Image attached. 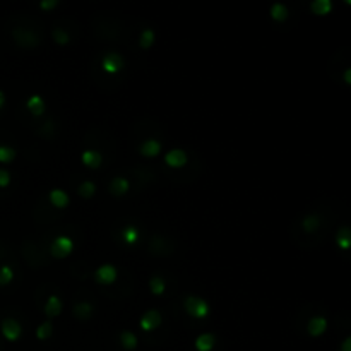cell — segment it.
I'll return each instance as SVG.
<instances>
[{"instance_id":"15","label":"cell","mask_w":351,"mask_h":351,"mask_svg":"<svg viewBox=\"0 0 351 351\" xmlns=\"http://www.w3.org/2000/svg\"><path fill=\"white\" fill-rule=\"evenodd\" d=\"M60 312H62V302H60L58 297H55V295H53V297H50L48 302H46L45 313L48 317H57Z\"/></svg>"},{"instance_id":"23","label":"cell","mask_w":351,"mask_h":351,"mask_svg":"<svg viewBox=\"0 0 351 351\" xmlns=\"http://www.w3.org/2000/svg\"><path fill=\"white\" fill-rule=\"evenodd\" d=\"M336 242H338V245L343 250H348L349 249V230H348V228H343V230L338 233V237H336Z\"/></svg>"},{"instance_id":"13","label":"cell","mask_w":351,"mask_h":351,"mask_svg":"<svg viewBox=\"0 0 351 351\" xmlns=\"http://www.w3.org/2000/svg\"><path fill=\"white\" fill-rule=\"evenodd\" d=\"M129 180L127 179H124V177H116V179L111 180V184H110V192L113 195H124V194H127V190H129Z\"/></svg>"},{"instance_id":"19","label":"cell","mask_w":351,"mask_h":351,"mask_svg":"<svg viewBox=\"0 0 351 351\" xmlns=\"http://www.w3.org/2000/svg\"><path fill=\"white\" fill-rule=\"evenodd\" d=\"M91 312H93V307L87 302H81L74 307V313H76V317H79V319H87L91 315Z\"/></svg>"},{"instance_id":"30","label":"cell","mask_w":351,"mask_h":351,"mask_svg":"<svg viewBox=\"0 0 351 351\" xmlns=\"http://www.w3.org/2000/svg\"><path fill=\"white\" fill-rule=\"evenodd\" d=\"M11 184V173L7 170H0V187H7Z\"/></svg>"},{"instance_id":"29","label":"cell","mask_w":351,"mask_h":351,"mask_svg":"<svg viewBox=\"0 0 351 351\" xmlns=\"http://www.w3.org/2000/svg\"><path fill=\"white\" fill-rule=\"evenodd\" d=\"M53 38H55V41H57L58 45H67L69 43V35L64 30H60V27H57V30L53 31Z\"/></svg>"},{"instance_id":"3","label":"cell","mask_w":351,"mask_h":351,"mask_svg":"<svg viewBox=\"0 0 351 351\" xmlns=\"http://www.w3.org/2000/svg\"><path fill=\"white\" fill-rule=\"evenodd\" d=\"M101 67L106 74H116L124 69V58L116 53H108L101 62Z\"/></svg>"},{"instance_id":"25","label":"cell","mask_w":351,"mask_h":351,"mask_svg":"<svg viewBox=\"0 0 351 351\" xmlns=\"http://www.w3.org/2000/svg\"><path fill=\"white\" fill-rule=\"evenodd\" d=\"M139 43H140L142 48H149V46L154 43V31L153 30H144L142 35H140Z\"/></svg>"},{"instance_id":"14","label":"cell","mask_w":351,"mask_h":351,"mask_svg":"<svg viewBox=\"0 0 351 351\" xmlns=\"http://www.w3.org/2000/svg\"><path fill=\"white\" fill-rule=\"evenodd\" d=\"M50 202L55 206V208H67L69 204V195L65 194L64 190L55 189L50 192Z\"/></svg>"},{"instance_id":"7","label":"cell","mask_w":351,"mask_h":351,"mask_svg":"<svg viewBox=\"0 0 351 351\" xmlns=\"http://www.w3.org/2000/svg\"><path fill=\"white\" fill-rule=\"evenodd\" d=\"M96 281L101 284H111L116 279V269L111 264H105L101 266L100 269L96 271Z\"/></svg>"},{"instance_id":"8","label":"cell","mask_w":351,"mask_h":351,"mask_svg":"<svg viewBox=\"0 0 351 351\" xmlns=\"http://www.w3.org/2000/svg\"><path fill=\"white\" fill-rule=\"evenodd\" d=\"M26 108L30 110V113L35 115V116L43 115V111H45V101H43V98L38 96V95H33L30 100L26 101Z\"/></svg>"},{"instance_id":"6","label":"cell","mask_w":351,"mask_h":351,"mask_svg":"<svg viewBox=\"0 0 351 351\" xmlns=\"http://www.w3.org/2000/svg\"><path fill=\"white\" fill-rule=\"evenodd\" d=\"M165 163L171 168H182L187 163V153L182 151V149H171V151L166 153Z\"/></svg>"},{"instance_id":"21","label":"cell","mask_w":351,"mask_h":351,"mask_svg":"<svg viewBox=\"0 0 351 351\" xmlns=\"http://www.w3.org/2000/svg\"><path fill=\"white\" fill-rule=\"evenodd\" d=\"M122 238H124L125 243H129V245H132V243L137 242L139 238V230L135 226H127L124 230V233H122Z\"/></svg>"},{"instance_id":"17","label":"cell","mask_w":351,"mask_h":351,"mask_svg":"<svg viewBox=\"0 0 351 351\" xmlns=\"http://www.w3.org/2000/svg\"><path fill=\"white\" fill-rule=\"evenodd\" d=\"M271 17H273L274 21H286L288 19V9L286 6H283V4H274L273 7H271Z\"/></svg>"},{"instance_id":"16","label":"cell","mask_w":351,"mask_h":351,"mask_svg":"<svg viewBox=\"0 0 351 351\" xmlns=\"http://www.w3.org/2000/svg\"><path fill=\"white\" fill-rule=\"evenodd\" d=\"M310 9L315 16H327L332 9V4L331 0H315V2H312Z\"/></svg>"},{"instance_id":"2","label":"cell","mask_w":351,"mask_h":351,"mask_svg":"<svg viewBox=\"0 0 351 351\" xmlns=\"http://www.w3.org/2000/svg\"><path fill=\"white\" fill-rule=\"evenodd\" d=\"M74 249V242L69 237H57L51 243V255L57 259H64L67 257Z\"/></svg>"},{"instance_id":"24","label":"cell","mask_w":351,"mask_h":351,"mask_svg":"<svg viewBox=\"0 0 351 351\" xmlns=\"http://www.w3.org/2000/svg\"><path fill=\"white\" fill-rule=\"evenodd\" d=\"M95 192H96V185L93 184V182H84V184H81V187H79V194H81L84 199L93 197Z\"/></svg>"},{"instance_id":"12","label":"cell","mask_w":351,"mask_h":351,"mask_svg":"<svg viewBox=\"0 0 351 351\" xmlns=\"http://www.w3.org/2000/svg\"><path fill=\"white\" fill-rule=\"evenodd\" d=\"M160 151H161V144L154 139H149L146 142L140 144V154H142V156L153 158V156H158Z\"/></svg>"},{"instance_id":"1","label":"cell","mask_w":351,"mask_h":351,"mask_svg":"<svg viewBox=\"0 0 351 351\" xmlns=\"http://www.w3.org/2000/svg\"><path fill=\"white\" fill-rule=\"evenodd\" d=\"M184 307H185L187 313L194 317V319H206V317L209 315L208 302L202 300V298H199V297H187Z\"/></svg>"},{"instance_id":"18","label":"cell","mask_w":351,"mask_h":351,"mask_svg":"<svg viewBox=\"0 0 351 351\" xmlns=\"http://www.w3.org/2000/svg\"><path fill=\"white\" fill-rule=\"evenodd\" d=\"M120 343L125 349H134L135 346H137V338H135V334H132L130 331H124L120 334Z\"/></svg>"},{"instance_id":"9","label":"cell","mask_w":351,"mask_h":351,"mask_svg":"<svg viewBox=\"0 0 351 351\" xmlns=\"http://www.w3.org/2000/svg\"><path fill=\"white\" fill-rule=\"evenodd\" d=\"M327 329V320L324 317H313V319L308 322V334L317 338V336L324 334Z\"/></svg>"},{"instance_id":"34","label":"cell","mask_w":351,"mask_h":351,"mask_svg":"<svg viewBox=\"0 0 351 351\" xmlns=\"http://www.w3.org/2000/svg\"><path fill=\"white\" fill-rule=\"evenodd\" d=\"M344 79H346V84H349V69L346 70V76H344Z\"/></svg>"},{"instance_id":"22","label":"cell","mask_w":351,"mask_h":351,"mask_svg":"<svg viewBox=\"0 0 351 351\" xmlns=\"http://www.w3.org/2000/svg\"><path fill=\"white\" fill-rule=\"evenodd\" d=\"M149 288H151V291L154 295H161V293H165L166 284H165V281H163V278L156 276V278L151 279V283H149Z\"/></svg>"},{"instance_id":"5","label":"cell","mask_w":351,"mask_h":351,"mask_svg":"<svg viewBox=\"0 0 351 351\" xmlns=\"http://www.w3.org/2000/svg\"><path fill=\"white\" fill-rule=\"evenodd\" d=\"M161 315H160V312L158 310H149L146 312L142 315V319H140V329H144V331H148V332H151L154 329H158L161 324Z\"/></svg>"},{"instance_id":"4","label":"cell","mask_w":351,"mask_h":351,"mask_svg":"<svg viewBox=\"0 0 351 351\" xmlns=\"http://www.w3.org/2000/svg\"><path fill=\"white\" fill-rule=\"evenodd\" d=\"M22 327L17 320L14 319H6L2 322V334L6 336V339L9 341H17L21 338Z\"/></svg>"},{"instance_id":"32","label":"cell","mask_w":351,"mask_h":351,"mask_svg":"<svg viewBox=\"0 0 351 351\" xmlns=\"http://www.w3.org/2000/svg\"><path fill=\"white\" fill-rule=\"evenodd\" d=\"M343 351H351V339L346 338L344 343H343Z\"/></svg>"},{"instance_id":"20","label":"cell","mask_w":351,"mask_h":351,"mask_svg":"<svg viewBox=\"0 0 351 351\" xmlns=\"http://www.w3.org/2000/svg\"><path fill=\"white\" fill-rule=\"evenodd\" d=\"M319 224H320L319 216H315V214H310V216H305V219H303V230L308 231V233H312V231H315L317 228H319Z\"/></svg>"},{"instance_id":"27","label":"cell","mask_w":351,"mask_h":351,"mask_svg":"<svg viewBox=\"0 0 351 351\" xmlns=\"http://www.w3.org/2000/svg\"><path fill=\"white\" fill-rule=\"evenodd\" d=\"M51 329H53V327H51L50 322H43V324L36 329V336H38V339H41V341L48 339L51 336Z\"/></svg>"},{"instance_id":"26","label":"cell","mask_w":351,"mask_h":351,"mask_svg":"<svg viewBox=\"0 0 351 351\" xmlns=\"http://www.w3.org/2000/svg\"><path fill=\"white\" fill-rule=\"evenodd\" d=\"M16 158V151L9 146H0V163H9Z\"/></svg>"},{"instance_id":"11","label":"cell","mask_w":351,"mask_h":351,"mask_svg":"<svg viewBox=\"0 0 351 351\" xmlns=\"http://www.w3.org/2000/svg\"><path fill=\"white\" fill-rule=\"evenodd\" d=\"M214 344H216V338H214L213 334H209V332L200 334L199 338L195 339V349L197 351H211L214 348Z\"/></svg>"},{"instance_id":"10","label":"cell","mask_w":351,"mask_h":351,"mask_svg":"<svg viewBox=\"0 0 351 351\" xmlns=\"http://www.w3.org/2000/svg\"><path fill=\"white\" fill-rule=\"evenodd\" d=\"M81 160H82V163L87 168H93V170H96V168H100V165H101L103 156L98 151H84L82 156H81Z\"/></svg>"},{"instance_id":"33","label":"cell","mask_w":351,"mask_h":351,"mask_svg":"<svg viewBox=\"0 0 351 351\" xmlns=\"http://www.w3.org/2000/svg\"><path fill=\"white\" fill-rule=\"evenodd\" d=\"M4 103H6V95H4V93L0 91V108L4 106Z\"/></svg>"},{"instance_id":"31","label":"cell","mask_w":351,"mask_h":351,"mask_svg":"<svg viewBox=\"0 0 351 351\" xmlns=\"http://www.w3.org/2000/svg\"><path fill=\"white\" fill-rule=\"evenodd\" d=\"M40 6L43 9H53L55 6H57V0H51V2H41Z\"/></svg>"},{"instance_id":"28","label":"cell","mask_w":351,"mask_h":351,"mask_svg":"<svg viewBox=\"0 0 351 351\" xmlns=\"http://www.w3.org/2000/svg\"><path fill=\"white\" fill-rule=\"evenodd\" d=\"M14 278V271L9 266L0 268V284H9Z\"/></svg>"}]
</instances>
